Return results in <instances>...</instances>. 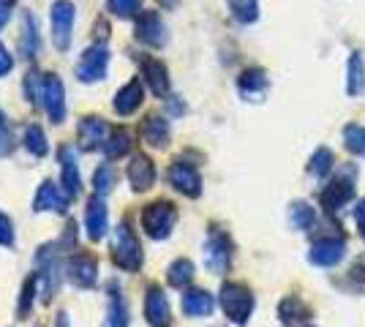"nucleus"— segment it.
Here are the masks:
<instances>
[{
  "label": "nucleus",
  "instance_id": "nucleus-1",
  "mask_svg": "<svg viewBox=\"0 0 365 327\" xmlns=\"http://www.w3.org/2000/svg\"><path fill=\"white\" fill-rule=\"evenodd\" d=\"M178 224V207L172 202H153L142 210V229L153 240H167Z\"/></svg>",
  "mask_w": 365,
  "mask_h": 327
},
{
  "label": "nucleus",
  "instance_id": "nucleus-2",
  "mask_svg": "<svg viewBox=\"0 0 365 327\" xmlns=\"http://www.w3.org/2000/svg\"><path fill=\"white\" fill-rule=\"evenodd\" d=\"M112 259H115V265L123 267V270H128V273H134L142 267V246H139V240L134 237V232L128 229V224L123 221L118 224V229H115V240H112Z\"/></svg>",
  "mask_w": 365,
  "mask_h": 327
},
{
  "label": "nucleus",
  "instance_id": "nucleus-3",
  "mask_svg": "<svg viewBox=\"0 0 365 327\" xmlns=\"http://www.w3.org/2000/svg\"><path fill=\"white\" fill-rule=\"evenodd\" d=\"M221 308L235 325H245L254 311V295L243 284H224L221 286Z\"/></svg>",
  "mask_w": 365,
  "mask_h": 327
},
{
  "label": "nucleus",
  "instance_id": "nucleus-4",
  "mask_svg": "<svg viewBox=\"0 0 365 327\" xmlns=\"http://www.w3.org/2000/svg\"><path fill=\"white\" fill-rule=\"evenodd\" d=\"M354 197V167L351 164H346L344 170H341V175L335 177L330 186L322 188L319 194V202L322 207L327 210V213H335L341 204H346Z\"/></svg>",
  "mask_w": 365,
  "mask_h": 327
},
{
  "label": "nucleus",
  "instance_id": "nucleus-5",
  "mask_svg": "<svg viewBox=\"0 0 365 327\" xmlns=\"http://www.w3.org/2000/svg\"><path fill=\"white\" fill-rule=\"evenodd\" d=\"M74 3L71 0H58L52 3L49 22H52V41L61 52H68L71 47V31H74Z\"/></svg>",
  "mask_w": 365,
  "mask_h": 327
},
{
  "label": "nucleus",
  "instance_id": "nucleus-6",
  "mask_svg": "<svg viewBox=\"0 0 365 327\" xmlns=\"http://www.w3.org/2000/svg\"><path fill=\"white\" fill-rule=\"evenodd\" d=\"M107 68H109V49L104 44H96V47L85 49L82 61L76 66V79L79 82H98V79L107 77Z\"/></svg>",
  "mask_w": 365,
  "mask_h": 327
},
{
  "label": "nucleus",
  "instance_id": "nucleus-7",
  "mask_svg": "<svg viewBox=\"0 0 365 327\" xmlns=\"http://www.w3.org/2000/svg\"><path fill=\"white\" fill-rule=\"evenodd\" d=\"M66 276H68V281H71L74 286H79V289H93L96 281H98V265H96L93 256L79 254V256H71V259L66 262Z\"/></svg>",
  "mask_w": 365,
  "mask_h": 327
},
{
  "label": "nucleus",
  "instance_id": "nucleus-8",
  "mask_svg": "<svg viewBox=\"0 0 365 327\" xmlns=\"http://www.w3.org/2000/svg\"><path fill=\"white\" fill-rule=\"evenodd\" d=\"M137 38L148 47H164L167 44V25L158 11H142L137 19Z\"/></svg>",
  "mask_w": 365,
  "mask_h": 327
},
{
  "label": "nucleus",
  "instance_id": "nucleus-9",
  "mask_svg": "<svg viewBox=\"0 0 365 327\" xmlns=\"http://www.w3.org/2000/svg\"><path fill=\"white\" fill-rule=\"evenodd\" d=\"M41 101H44V109L46 115L52 118V123H63L66 120V90H63V82L55 74L44 77Z\"/></svg>",
  "mask_w": 365,
  "mask_h": 327
},
{
  "label": "nucleus",
  "instance_id": "nucleus-10",
  "mask_svg": "<svg viewBox=\"0 0 365 327\" xmlns=\"http://www.w3.org/2000/svg\"><path fill=\"white\" fill-rule=\"evenodd\" d=\"M169 183L178 188L180 194L191 197V199H197L199 194H202V177H199L197 167H191L185 161H175L169 167Z\"/></svg>",
  "mask_w": 365,
  "mask_h": 327
},
{
  "label": "nucleus",
  "instance_id": "nucleus-11",
  "mask_svg": "<svg viewBox=\"0 0 365 327\" xmlns=\"http://www.w3.org/2000/svg\"><path fill=\"white\" fill-rule=\"evenodd\" d=\"M344 254H346L344 237H322V240H317V243L311 246L308 259L319 267H333L344 259Z\"/></svg>",
  "mask_w": 365,
  "mask_h": 327
},
{
  "label": "nucleus",
  "instance_id": "nucleus-12",
  "mask_svg": "<svg viewBox=\"0 0 365 327\" xmlns=\"http://www.w3.org/2000/svg\"><path fill=\"white\" fill-rule=\"evenodd\" d=\"M229 259H232V243H229V237L227 234H213L207 240V246H205V265H207V270L215 273V276H221V273H227Z\"/></svg>",
  "mask_w": 365,
  "mask_h": 327
},
{
  "label": "nucleus",
  "instance_id": "nucleus-13",
  "mask_svg": "<svg viewBox=\"0 0 365 327\" xmlns=\"http://www.w3.org/2000/svg\"><path fill=\"white\" fill-rule=\"evenodd\" d=\"M33 210L36 213H46V210H55V213H66L68 210V194H63L61 188L55 186L52 180H44L38 186V194L33 199Z\"/></svg>",
  "mask_w": 365,
  "mask_h": 327
},
{
  "label": "nucleus",
  "instance_id": "nucleus-14",
  "mask_svg": "<svg viewBox=\"0 0 365 327\" xmlns=\"http://www.w3.org/2000/svg\"><path fill=\"white\" fill-rule=\"evenodd\" d=\"M76 140H79V147H82V150H96V147H104V142L109 140L107 120H101V118H85V120L79 123Z\"/></svg>",
  "mask_w": 365,
  "mask_h": 327
},
{
  "label": "nucleus",
  "instance_id": "nucleus-15",
  "mask_svg": "<svg viewBox=\"0 0 365 327\" xmlns=\"http://www.w3.org/2000/svg\"><path fill=\"white\" fill-rule=\"evenodd\" d=\"M85 227H88V237H91L93 243L104 240L107 227H109L104 197H98V194H93L91 197V202H88V213H85Z\"/></svg>",
  "mask_w": 365,
  "mask_h": 327
},
{
  "label": "nucleus",
  "instance_id": "nucleus-16",
  "mask_svg": "<svg viewBox=\"0 0 365 327\" xmlns=\"http://www.w3.org/2000/svg\"><path fill=\"white\" fill-rule=\"evenodd\" d=\"M142 101H145L142 82H139V79H131L128 85H123L120 90L115 93V101H112V107H115V112H118V115L128 118V115H134V112L142 107Z\"/></svg>",
  "mask_w": 365,
  "mask_h": 327
},
{
  "label": "nucleus",
  "instance_id": "nucleus-17",
  "mask_svg": "<svg viewBox=\"0 0 365 327\" xmlns=\"http://www.w3.org/2000/svg\"><path fill=\"white\" fill-rule=\"evenodd\" d=\"M267 88H270V79L262 68H248V71H243V77L237 79V90L245 101H262Z\"/></svg>",
  "mask_w": 365,
  "mask_h": 327
},
{
  "label": "nucleus",
  "instance_id": "nucleus-18",
  "mask_svg": "<svg viewBox=\"0 0 365 327\" xmlns=\"http://www.w3.org/2000/svg\"><path fill=\"white\" fill-rule=\"evenodd\" d=\"M58 158H61V172H63V188L68 197H76L79 188H82V177H79V164H76L74 147L63 145L58 150Z\"/></svg>",
  "mask_w": 365,
  "mask_h": 327
},
{
  "label": "nucleus",
  "instance_id": "nucleus-19",
  "mask_svg": "<svg viewBox=\"0 0 365 327\" xmlns=\"http://www.w3.org/2000/svg\"><path fill=\"white\" fill-rule=\"evenodd\" d=\"M145 316L153 327H167L169 325V303L164 289L158 286H150L148 289V297H145Z\"/></svg>",
  "mask_w": 365,
  "mask_h": 327
},
{
  "label": "nucleus",
  "instance_id": "nucleus-20",
  "mask_svg": "<svg viewBox=\"0 0 365 327\" xmlns=\"http://www.w3.org/2000/svg\"><path fill=\"white\" fill-rule=\"evenodd\" d=\"M128 180H131V188L134 191H148V188L155 183V167L148 156H134L131 164H128Z\"/></svg>",
  "mask_w": 365,
  "mask_h": 327
},
{
  "label": "nucleus",
  "instance_id": "nucleus-21",
  "mask_svg": "<svg viewBox=\"0 0 365 327\" xmlns=\"http://www.w3.org/2000/svg\"><path fill=\"white\" fill-rule=\"evenodd\" d=\"M142 74H145L150 90L158 95V98H164V95L169 93V74H167V66L161 61H153V58L142 61Z\"/></svg>",
  "mask_w": 365,
  "mask_h": 327
},
{
  "label": "nucleus",
  "instance_id": "nucleus-22",
  "mask_svg": "<svg viewBox=\"0 0 365 327\" xmlns=\"http://www.w3.org/2000/svg\"><path fill=\"white\" fill-rule=\"evenodd\" d=\"M213 295L205 292V289H188L182 295V311L188 313V316H207V313L213 311Z\"/></svg>",
  "mask_w": 365,
  "mask_h": 327
},
{
  "label": "nucleus",
  "instance_id": "nucleus-23",
  "mask_svg": "<svg viewBox=\"0 0 365 327\" xmlns=\"http://www.w3.org/2000/svg\"><path fill=\"white\" fill-rule=\"evenodd\" d=\"M142 137H145V142L153 145V147H167L169 123L164 118H158V115H150V118H145V123H142Z\"/></svg>",
  "mask_w": 365,
  "mask_h": 327
},
{
  "label": "nucleus",
  "instance_id": "nucleus-24",
  "mask_svg": "<svg viewBox=\"0 0 365 327\" xmlns=\"http://www.w3.org/2000/svg\"><path fill=\"white\" fill-rule=\"evenodd\" d=\"M278 316H281V322L287 327L297 325V322H303L311 316L308 311V306H305L300 297H287V300H281V306H278Z\"/></svg>",
  "mask_w": 365,
  "mask_h": 327
},
{
  "label": "nucleus",
  "instance_id": "nucleus-25",
  "mask_svg": "<svg viewBox=\"0 0 365 327\" xmlns=\"http://www.w3.org/2000/svg\"><path fill=\"white\" fill-rule=\"evenodd\" d=\"M19 52H22L28 61H31V58H36V52H38V28H36V16H33V14H25V19H22Z\"/></svg>",
  "mask_w": 365,
  "mask_h": 327
},
{
  "label": "nucleus",
  "instance_id": "nucleus-26",
  "mask_svg": "<svg viewBox=\"0 0 365 327\" xmlns=\"http://www.w3.org/2000/svg\"><path fill=\"white\" fill-rule=\"evenodd\" d=\"M167 279H169V284L178 286V289L188 286L191 279H194V262H191V259H175L167 270Z\"/></svg>",
  "mask_w": 365,
  "mask_h": 327
},
{
  "label": "nucleus",
  "instance_id": "nucleus-27",
  "mask_svg": "<svg viewBox=\"0 0 365 327\" xmlns=\"http://www.w3.org/2000/svg\"><path fill=\"white\" fill-rule=\"evenodd\" d=\"M115 186H118V172H115L112 164H101L98 170L93 172V188H96L98 197H107Z\"/></svg>",
  "mask_w": 365,
  "mask_h": 327
},
{
  "label": "nucleus",
  "instance_id": "nucleus-28",
  "mask_svg": "<svg viewBox=\"0 0 365 327\" xmlns=\"http://www.w3.org/2000/svg\"><path fill=\"white\" fill-rule=\"evenodd\" d=\"M363 85H365V63H363V55H351L349 58V82H346V93L349 95H357L363 93Z\"/></svg>",
  "mask_w": 365,
  "mask_h": 327
},
{
  "label": "nucleus",
  "instance_id": "nucleus-29",
  "mask_svg": "<svg viewBox=\"0 0 365 327\" xmlns=\"http://www.w3.org/2000/svg\"><path fill=\"white\" fill-rule=\"evenodd\" d=\"M25 147H28V153L36 158H44L49 153V145H46V134L41 125H31L28 131H25Z\"/></svg>",
  "mask_w": 365,
  "mask_h": 327
},
{
  "label": "nucleus",
  "instance_id": "nucleus-30",
  "mask_svg": "<svg viewBox=\"0 0 365 327\" xmlns=\"http://www.w3.org/2000/svg\"><path fill=\"white\" fill-rule=\"evenodd\" d=\"M227 3H229V11H232V16H235L237 22H243V25L257 22L259 0H227Z\"/></svg>",
  "mask_w": 365,
  "mask_h": 327
},
{
  "label": "nucleus",
  "instance_id": "nucleus-31",
  "mask_svg": "<svg viewBox=\"0 0 365 327\" xmlns=\"http://www.w3.org/2000/svg\"><path fill=\"white\" fill-rule=\"evenodd\" d=\"M289 218H292V224L297 227V229H311L314 224H317V210L311 207L308 202H294L292 204V213H289Z\"/></svg>",
  "mask_w": 365,
  "mask_h": 327
},
{
  "label": "nucleus",
  "instance_id": "nucleus-32",
  "mask_svg": "<svg viewBox=\"0 0 365 327\" xmlns=\"http://www.w3.org/2000/svg\"><path fill=\"white\" fill-rule=\"evenodd\" d=\"M104 153H107V158H120L125 156L128 150H131V137L125 134V131H115L112 137H109L107 142H104V147H101Z\"/></svg>",
  "mask_w": 365,
  "mask_h": 327
},
{
  "label": "nucleus",
  "instance_id": "nucleus-33",
  "mask_svg": "<svg viewBox=\"0 0 365 327\" xmlns=\"http://www.w3.org/2000/svg\"><path fill=\"white\" fill-rule=\"evenodd\" d=\"M311 175L314 177H327L330 175V170H333V153L327 150V147H319L317 153H314V158H311Z\"/></svg>",
  "mask_w": 365,
  "mask_h": 327
},
{
  "label": "nucleus",
  "instance_id": "nucleus-34",
  "mask_svg": "<svg viewBox=\"0 0 365 327\" xmlns=\"http://www.w3.org/2000/svg\"><path fill=\"white\" fill-rule=\"evenodd\" d=\"M128 325V311H125V303H123L120 292L112 295V306H109V316L104 327H125Z\"/></svg>",
  "mask_w": 365,
  "mask_h": 327
},
{
  "label": "nucleus",
  "instance_id": "nucleus-35",
  "mask_svg": "<svg viewBox=\"0 0 365 327\" xmlns=\"http://www.w3.org/2000/svg\"><path fill=\"white\" fill-rule=\"evenodd\" d=\"M344 140L351 153H365V128L357 123H349L344 128Z\"/></svg>",
  "mask_w": 365,
  "mask_h": 327
},
{
  "label": "nucleus",
  "instance_id": "nucleus-36",
  "mask_svg": "<svg viewBox=\"0 0 365 327\" xmlns=\"http://www.w3.org/2000/svg\"><path fill=\"white\" fill-rule=\"evenodd\" d=\"M109 11L115 16H120V19H128V16H134L139 11V6H142V0H107Z\"/></svg>",
  "mask_w": 365,
  "mask_h": 327
},
{
  "label": "nucleus",
  "instance_id": "nucleus-37",
  "mask_svg": "<svg viewBox=\"0 0 365 327\" xmlns=\"http://www.w3.org/2000/svg\"><path fill=\"white\" fill-rule=\"evenodd\" d=\"M14 150V134H11V125L6 120V115L0 112V158L9 156Z\"/></svg>",
  "mask_w": 365,
  "mask_h": 327
},
{
  "label": "nucleus",
  "instance_id": "nucleus-38",
  "mask_svg": "<svg viewBox=\"0 0 365 327\" xmlns=\"http://www.w3.org/2000/svg\"><path fill=\"white\" fill-rule=\"evenodd\" d=\"M36 281H38V273L31 276V279L25 281V289H22V300H19V316L25 319L28 316V308H31L33 303V292H36Z\"/></svg>",
  "mask_w": 365,
  "mask_h": 327
},
{
  "label": "nucleus",
  "instance_id": "nucleus-39",
  "mask_svg": "<svg viewBox=\"0 0 365 327\" xmlns=\"http://www.w3.org/2000/svg\"><path fill=\"white\" fill-rule=\"evenodd\" d=\"M41 88H44V79H38L36 71H31L28 77H25V95H28V101H38L41 98Z\"/></svg>",
  "mask_w": 365,
  "mask_h": 327
},
{
  "label": "nucleus",
  "instance_id": "nucleus-40",
  "mask_svg": "<svg viewBox=\"0 0 365 327\" xmlns=\"http://www.w3.org/2000/svg\"><path fill=\"white\" fill-rule=\"evenodd\" d=\"M0 246H6V249L14 246V224L6 213H0Z\"/></svg>",
  "mask_w": 365,
  "mask_h": 327
},
{
  "label": "nucleus",
  "instance_id": "nucleus-41",
  "mask_svg": "<svg viewBox=\"0 0 365 327\" xmlns=\"http://www.w3.org/2000/svg\"><path fill=\"white\" fill-rule=\"evenodd\" d=\"M14 68V58H11V52L0 44V77H6L9 71Z\"/></svg>",
  "mask_w": 365,
  "mask_h": 327
},
{
  "label": "nucleus",
  "instance_id": "nucleus-42",
  "mask_svg": "<svg viewBox=\"0 0 365 327\" xmlns=\"http://www.w3.org/2000/svg\"><path fill=\"white\" fill-rule=\"evenodd\" d=\"M11 11H14V6H11L9 0H3V3H0V31H3V25L11 19Z\"/></svg>",
  "mask_w": 365,
  "mask_h": 327
},
{
  "label": "nucleus",
  "instance_id": "nucleus-43",
  "mask_svg": "<svg viewBox=\"0 0 365 327\" xmlns=\"http://www.w3.org/2000/svg\"><path fill=\"white\" fill-rule=\"evenodd\" d=\"M354 218H357V227H360V234L365 237V199H363V202H357V207H354Z\"/></svg>",
  "mask_w": 365,
  "mask_h": 327
},
{
  "label": "nucleus",
  "instance_id": "nucleus-44",
  "mask_svg": "<svg viewBox=\"0 0 365 327\" xmlns=\"http://www.w3.org/2000/svg\"><path fill=\"white\" fill-rule=\"evenodd\" d=\"M58 327H68V313L66 311L58 313Z\"/></svg>",
  "mask_w": 365,
  "mask_h": 327
},
{
  "label": "nucleus",
  "instance_id": "nucleus-45",
  "mask_svg": "<svg viewBox=\"0 0 365 327\" xmlns=\"http://www.w3.org/2000/svg\"><path fill=\"white\" fill-rule=\"evenodd\" d=\"M161 6H167V9H172V6H178V0H161Z\"/></svg>",
  "mask_w": 365,
  "mask_h": 327
},
{
  "label": "nucleus",
  "instance_id": "nucleus-46",
  "mask_svg": "<svg viewBox=\"0 0 365 327\" xmlns=\"http://www.w3.org/2000/svg\"><path fill=\"white\" fill-rule=\"evenodd\" d=\"M363 156H365V153H363Z\"/></svg>",
  "mask_w": 365,
  "mask_h": 327
}]
</instances>
